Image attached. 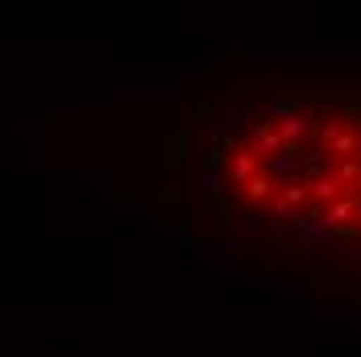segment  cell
Returning a JSON list of instances; mask_svg holds the SVG:
<instances>
[{
	"label": "cell",
	"instance_id": "obj_1",
	"mask_svg": "<svg viewBox=\"0 0 361 357\" xmlns=\"http://www.w3.org/2000/svg\"><path fill=\"white\" fill-rule=\"evenodd\" d=\"M228 183L253 216L361 250V100L262 112L233 150Z\"/></svg>",
	"mask_w": 361,
	"mask_h": 357
}]
</instances>
